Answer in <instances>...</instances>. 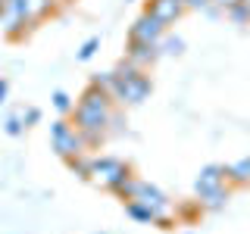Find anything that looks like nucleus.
<instances>
[{
	"label": "nucleus",
	"instance_id": "27",
	"mask_svg": "<svg viewBox=\"0 0 250 234\" xmlns=\"http://www.w3.org/2000/svg\"><path fill=\"white\" fill-rule=\"evenodd\" d=\"M182 3H185V0H182Z\"/></svg>",
	"mask_w": 250,
	"mask_h": 234
},
{
	"label": "nucleus",
	"instance_id": "26",
	"mask_svg": "<svg viewBox=\"0 0 250 234\" xmlns=\"http://www.w3.org/2000/svg\"><path fill=\"white\" fill-rule=\"evenodd\" d=\"M6 94H10V81H6V78H0V103L6 100Z\"/></svg>",
	"mask_w": 250,
	"mask_h": 234
},
{
	"label": "nucleus",
	"instance_id": "17",
	"mask_svg": "<svg viewBox=\"0 0 250 234\" xmlns=\"http://www.w3.org/2000/svg\"><path fill=\"white\" fill-rule=\"evenodd\" d=\"M50 103L53 109H57L60 116H72V109H75V100L69 97L66 91H53V97H50Z\"/></svg>",
	"mask_w": 250,
	"mask_h": 234
},
{
	"label": "nucleus",
	"instance_id": "6",
	"mask_svg": "<svg viewBox=\"0 0 250 234\" xmlns=\"http://www.w3.org/2000/svg\"><path fill=\"white\" fill-rule=\"evenodd\" d=\"M166 35V25L160 19H153L150 13H141L128 28V41H141V44H156Z\"/></svg>",
	"mask_w": 250,
	"mask_h": 234
},
{
	"label": "nucleus",
	"instance_id": "1",
	"mask_svg": "<svg viewBox=\"0 0 250 234\" xmlns=\"http://www.w3.org/2000/svg\"><path fill=\"white\" fill-rule=\"evenodd\" d=\"M113 109H116L113 94L94 88V84H88L82 91V97H78V103L72 109V116H75L72 125L78 128V135L84 137V147H100L106 140V125H109Z\"/></svg>",
	"mask_w": 250,
	"mask_h": 234
},
{
	"label": "nucleus",
	"instance_id": "20",
	"mask_svg": "<svg viewBox=\"0 0 250 234\" xmlns=\"http://www.w3.org/2000/svg\"><path fill=\"white\" fill-rule=\"evenodd\" d=\"M3 131H6V135H13V137H19L22 131H25V122H22V116H19V113L10 116V119H6V125H3Z\"/></svg>",
	"mask_w": 250,
	"mask_h": 234
},
{
	"label": "nucleus",
	"instance_id": "11",
	"mask_svg": "<svg viewBox=\"0 0 250 234\" xmlns=\"http://www.w3.org/2000/svg\"><path fill=\"white\" fill-rule=\"evenodd\" d=\"M53 10H57V0H25V16L31 25H38L41 19H47Z\"/></svg>",
	"mask_w": 250,
	"mask_h": 234
},
{
	"label": "nucleus",
	"instance_id": "5",
	"mask_svg": "<svg viewBox=\"0 0 250 234\" xmlns=\"http://www.w3.org/2000/svg\"><path fill=\"white\" fill-rule=\"evenodd\" d=\"M135 200H138V203H144V206L156 215V222H153L156 228H166V231H169L172 225H175V218H172V200H169L156 184H150V181H144V178H141Z\"/></svg>",
	"mask_w": 250,
	"mask_h": 234
},
{
	"label": "nucleus",
	"instance_id": "25",
	"mask_svg": "<svg viewBox=\"0 0 250 234\" xmlns=\"http://www.w3.org/2000/svg\"><path fill=\"white\" fill-rule=\"evenodd\" d=\"M234 3H241V0H213V6H216V10H229V6H234Z\"/></svg>",
	"mask_w": 250,
	"mask_h": 234
},
{
	"label": "nucleus",
	"instance_id": "3",
	"mask_svg": "<svg viewBox=\"0 0 250 234\" xmlns=\"http://www.w3.org/2000/svg\"><path fill=\"white\" fill-rule=\"evenodd\" d=\"M128 175H131V166L125 159H119V156H91V178L88 181H94L104 191L113 194Z\"/></svg>",
	"mask_w": 250,
	"mask_h": 234
},
{
	"label": "nucleus",
	"instance_id": "19",
	"mask_svg": "<svg viewBox=\"0 0 250 234\" xmlns=\"http://www.w3.org/2000/svg\"><path fill=\"white\" fill-rule=\"evenodd\" d=\"M225 13H229V19L238 22V25H247V22H250V10H247L244 3H234V6H229Z\"/></svg>",
	"mask_w": 250,
	"mask_h": 234
},
{
	"label": "nucleus",
	"instance_id": "18",
	"mask_svg": "<svg viewBox=\"0 0 250 234\" xmlns=\"http://www.w3.org/2000/svg\"><path fill=\"white\" fill-rule=\"evenodd\" d=\"M100 50V35H91L88 38V41H84L82 47H78V53H75V59H82V62H88L91 57H94V53H97Z\"/></svg>",
	"mask_w": 250,
	"mask_h": 234
},
{
	"label": "nucleus",
	"instance_id": "4",
	"mask_svg": "<svg viewBox=\"0 0 250 234\" xmlns=\"http://www.w3.org/2000/svg\"><path fill=\"white\" fill-rule=\"evenodd\" d=\"M50 147H53L57 156H62V159H72V156H82L88 150V147H84V137L78 135V128L66 119V116L50 125Z\"/></svg>",
	"mask_w": 250,
	"mask_h": 234
},
{
	"label": "nucleus",
	"instance_id": "2",
	"mask_svg": "<svg viewBox=\"0 0 250 234\" xmlns=\"http://www.w3.org/2000/svg\"><path fill=\"white\" fill-rule=\"evenodd\" d=\"M153 84H150V75H147V69H138L131 66L128 59H122V66L113 69V100L119 106H138L144 103L147 97H150Z\"/></svg>",
	"mask_w": 250,
	"mask_h": 234
},
{
	"label": "nucleus",
	"instance_id": "16",
	"mask_svg": "<svg viewBox=\"0 0 250 234\" xmlns=\"http://www.w3.org/2000/svg\"><path fill=\"white\" fill-rule=\"evenodd\" d=\"M138 184H141V178L135 175V172H131V175L125 178V181H122L119 187H116L113 194H116V197H119L122 203H125V200H135V194H138Z\"/></svg>",
	"mask_w": 250,
	"mask_h": 234
},
{
	"label": "nucleus",
	"instance_id": "9",
	"mask_svg": "<svg viewBox=\"0 0 250 234\" xmlns=\"http://www.w3.org/2000/svg\"><path fill=\"white\" fill-rule=\"evenodd\" d=\"M125 59H128L131 66H138V69H147V66H153V62L160 59V50H156V44L128 41V47H125Z\"/></svg>",
	"mask_w": 250,
	"mask_h": 234
},
{
	"label": "nucleus",
	"instance_id": "7",
	"mask_svg": "<svg viewBox=\"0 0 250 234\" xmlns=\"http://www.w3.org/2000/svg\"><path fill=\"white\" fill-rule=\"evenodd\" d=\"M225 184V166H219V162H209V166L200 169V175L194 178V194L200 197H207V194H213L216 187Z\"/></svg>",
	"mask_w": 250,
	"mask_h": 234
},
{
	"label": "nucleus",
	"instance_id": "14",
	"mask_svg": "<svg viewBox=\"0 0 250 234\" xmlns=\"http://www.w3.org/2000/svg\"><path fill=\"white\" fill-rule=\"evenodd\" d=\"M125 213L135 218V222H144V225H153L156 222V215L144 206V203H138V200H125Z\"/></svg>",
	"mask_w": 250,
	"mask_h": 234
},
{
	"label": "nucleus",
	"instance_id": "8",
	"mask_svg": "<svg viewBox=\"0 0 250 234\" xmlns=\"http://www.w3.org/2000/svg\"><path fill=\"white\" fill-rule=\"evenodd\" d=\"M144 13H150L153 19H160L163 25H175L178 19L185 16V3L182 0H147V10Z\"/></svg>",
	"mask_w": 250,
	"mask_h": 234
},
{
	"label": "nucleus",
	"instance_id": "12",
	"mask_svg": "<svg viewBox=\"0 0 250 234\" xmlns=\"http://www.w3.org/2000/svg\"><path fill=\"white\" fill-rule=\"evenodd\" d=\"M229 197H231V187H229V184H222V187H216L213 194L200 197L197 203H200V209H207V213H219V209L229 203Z\"/></svg>",
	"mask_w": 250,
	"mask_h": 234
},
{
	"label": "nucleus",
	"instance_id": "13",
	"mask_svg": "<svg viewBox=\"0 0 250 234\" xmlns=\"http://www.w3.org/2000/svg\"><path fill=\"white\" fill-rule=\"evenodd\" d=\"M156 50H160V57H178V53L185 50V41L178 35H163L160 41H156Z\"/></svg>",
	"mask_w": 250,
	"mask_h": 234
},
{
	"label": "nucleus",
	"instance_id": "10",
	"mask_svg": "<svg viewBox=\"0 0 250 234\" xmlns=\"http://www.w3.org/2000/svg\"><path fill=\"white\" fill-rule=\"evenodd\" d=\"M225 184H229V187H244V184H250V156L231 162V166H225Z\"/></svg>",
	"mask_w": 250,
	"mask_h": 234
},
{
	"label": "nucleus",
	"instance_id": "15",
	"mask_svg": "<svg viewBox=\"0 0 250 234\" xmlns=\"http://www.w3.org/2000/svg\"><path fill=\"white\" fill-rule=\"evenodd\" d=\"M66 166H69V172H75L82 181H88L91 178V156H72V159H66Z\"/></svg>",
	"mask_w": 250,
	"mask_h": 234
},
{
	"label": "nucleus",
	"instance_id": "22",
	"mask_svg": "<svg viewBox=\"0 0 250 234\" xmlns=\"http://www.w3.org/2000/svg\"><path fill=\"white\" fill-rule=\"evenodd\" d=\"M22 122H25V128H28V125H38V122H41V109H38V106H28V109H22Z\"/></svg>",
	"mask_w": 250,
	"mask_h": 234
},
{
	"label": "nucleus",
	"instance_id": "21",
	"mask_svg": "<svg viewBox=\"0 0 250 234\" xmlns=\"http://www.w3.org/2000/svg\"><path fill=\"white\" fill-rule=\"evenodd\" d=\"M91 84L109 94V91H113V72H97V75H91Z\"/></svg>",
	"mask_w": 250,
	"mask_h": 234
},
{
	"label": "nucleus",
	"instance_id": "24",
	"mask_svg": "<svg viewBox=\"0 0 250 234\" xmlns=\"http://www.w3.org/2000/svg\"><path fill=\"white\" fill-rule=\"evenodd\" d=\"M197 213H200V203H197V206H182V215L188 218V222H191V218L197 215Z\"/></svg>",
	"mask_w": 250,
	"mask_h": 234
},
{
	"label": "nucleus",
	"instance_id": "23",
	"mask_svg": "<svg viewBox=\"0 0 250 234\" xmlns=\"http://www.w3.org/2000/svg\"><path fill=\"white\" fill-rule=\"evenodd\" d=\"M213 6V0H185V10H207Z\"/></svg>",
	"mask_w": 250,
	"mask_h": 234
}]
</instances>
